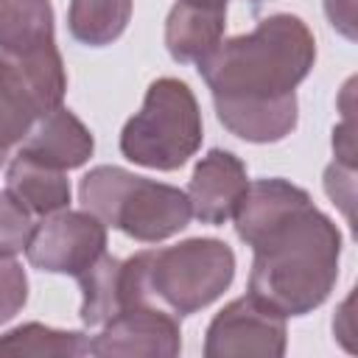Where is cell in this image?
I'll list each match as a JSON object with an SVG mask.
<instances>
[{"label":"cell","mask_w":358,"mask_h":358,"mask_svg":"<svg viewBox=\"0 0 358 358\" xmlns=\"http://www.w3.org/2000/svg\"><path fill=\"white\" fill-rule=\"evenodd\" d=\"M204 123L193 90L171 76L148 84L140 112L120 131V154L143 168L176 171L201 145Z\"/></svg>","instance_id":"cell-5"},{"label":"cell","mask_w":358,"mask_h":358,"mask_svg":"<svg viewBox=\"0 0 358 358\" xmlns=\"http://www.w3.org/2000/svg\"><path fill=\"white\" fill-rule=\"evenodd\" d=\"M17 151L50 168L70 171L81 168L92 157L95 137L76 112H70L67 106H56L34 120Z\"/></svg>","instance_id":"cell-10"},{"label":"cell","mask_w":358,"mask_h":358,"mask_svg":"<svg viewBox=\"0 0 358 358\" xmlns=\"http://www.w3.org/2000/svg\"><path fill=\"white\" fill-rule=\"evenodd\" d=\"M78 201L81 210L140 243L173 238L193 218L185 190L117 165H98L84 173L78 182Z\"/></svg>","instance_id":"cell-3"},{"label":"cell","mask_w":358,"mask_h":358,"mask_svg":"<svg viewBox=\"0 0 358 358\" xmlns=\"http://www.w3.org/2000/svg\"><path fill=\"white\" fill-rule=\"evenodd\" d=\"M249 185L246 165L227 148H210L193 168L187 182V201L193 218L210 227H221L232 218L238 201L243 199Z\"/></svg>","instance_id":"cell-9"},{"label":"cell","mask_w":358,"mask_h":358,"mask_svg":"<svg viewBox=\"0 0 358 358\" xmlns=\"http://www.w3.org/2000/svg\"><path fill=\"white\" fill-rule=\"evenodd\" d=\"M76 280H78V288H81L78 316H81L84 327H101L112 316H117L123 308H129L126 280H123V260L120 257L103 252Z\"/></svg>","instance_id":"cell-15"},{"label":"cell","mask_w":358,"mask_h":358,"mask_svg":"<svg viewBox=\"0 0 358 358\" xmlns=\"http://www.w3.org/2000/svg\"><path fill=\"white\" fill-rule=\"evenodd\" d=\"M182 352L179 316L159 305H131L101 324L98 336L90 338V355H143V358H173Z\"/></svg>","instance_id":"cell-8"},{"label":"cell","mask_w":358,"mask_h":358,"mask_svg":"<svg viewBox=\"0 0 358 358\" xmlns=\"http://www.w3.org/2000/svg\"><path fill=\"white\" fill-rule=\"evenodd\" d=\"M39 115V103L22 76L11 62L0 56V168L6 165L8 151L22 143Z\"/></svg>","instance_id":"cell-16"},{"label":"cell","mask_w":358,"mask_h":358,"mask_svg":"<svg viewBox=\"0 0 358 358\" xmlns=\"http://www.w3.org/2000/svg\"><path fill=\"white\" fill-rule=\"evenodd\" d=\"M249 3H255V6H257V3H266V0H249Z\"/></svg>","instance_id":"cell-24"},{"label":"cell","mask_w":358,"mask_h":358,"mask_svg":"<svg viewBox=\"0 0 358 358\" xmlns=\"http://www.w3.org/2000/svg\"><path fill=\"white\" fill-rule=\"evenodd\" d=\"M131 20V0H70V36L87 48L112 45Z\"/></svg>","instance_id":"cell-17"},{"label":"cell","mask_w":358,"mask_h":358,"mask_svg":"<svg viewBox=\"0 0 358 358\" xmlns=\"http://www.w3.org/2000/svg\"><path fill=\"white\" fill-rule=\"evenodd\" d=\"M0 355L34 358H76L90 355V336L81 330H56L42 322L20 324L0 336Z\"/></svg>","instance_id":"cell-18"},{"label":"cell","mask_w":358,"mask_h":358,"mask_svg":"<svg viewBox=\"0 0 358 358\" xmlns=\"http://www.w3.org/2000/svg\"><path fill=\"white\" fill-rule=\"evenodd\" d=\"M352 176H355V168L352 165H341V162H333L327 171H324V190L333 201H338L347 213V218H352Z\"/></svg>","instance_id":"cell-21"},{"label":"cell","mask_w":358,"mask_h":358,"mask_svg":"<svg viewBox=\"0 0 358 358\" xmlns=\"http://www.w3.org/2000/svg\"><path fill=\"white\" fill-rule=\"evenodd\" d=\"M310 193L288 179H255L246 185L243 199L238 201L232 218H235V235L252 246L263 232H268L274 224L288 218L294 210L310 204Z\"/></svg>","instance_id":"cell-11"},{"label":"cell","mask_w":358,"mask_h":358,"mask_svg":"<svg viewBox=\"0 0 358 358\" xmlns=\"http://www.w3.org/2000/svg\"><path fill=\"white\" fill-rule=\"evenodd\" d=\"M143 299L190 316L213 305L235 277V252L218 238H187L165 249L134 255Z\"/></svg>","instance_id":"cell-4"},{"label":"cell","mask_w":358,"mask_h":358,"mask_svg":"<svg viewBox=\"0 0 358 358\" xmlns=\"http://www.w3.org/2000/svg\"><path fill=\"white\" fill-rule=\"evenodd\" d=\"M106 252V224L87 210H56L42 215L25 243V257L48 274L78 277Z\"/></svg>","instance_id":"cell-6"},{"label":"cell","mask_w":358,"mask_h":358,"mask_svg":"<svg viewBox=\"0 0 358 358\" xmlns=\"http://www.w3.org/2000/svg\"><path fill=\"white\" fill-rule=\"evenodd\" d=\"M190 3H199V6H210V8H224V11H227V3H229V0H190Z\"/></svg>","instance_id":"cell-23"},{"label":"cell","mask_w":358,"mask_h":358,"mask_svg":"<svg viewBox=\"0 0 358 358\" xmlns=\"http://www.w3.org/2000/svg\"><path fill=\"white\" fill-rule=\"evenodd\" d=\"M249 294L277 313L316 310L338 280L341 232L313 201L263 232L252 246Z\"/></svg>","instance_id":"cell-2"},{"label":"cell","mask_w":358,"mask_h":358,"mask_svg":"<svg viewBox=\"0 0 358 358\" xmlns=\"http://www.w3.org/2000/svg\"><path fill=\"white\" fill-rule=\"evenodd\" d=\"M313 62L310 28L296 14H271L249 34L221 39L196 67L221 123L266 126L296 115V87Z\"/></svg>","instance_id":"cell-1"},{"label":"cell","mask_w":358,"mask_h":358,"mask_svg":"<svg viewBox=\"0 0 358 358\" xmlns=\"http://www.w3.org/2000/svg\"><path fill=\"white\" fill-rule=\"evenodd\" d=\"M288 344L285 316L255 299L249 291L224 305L204 333L207 358H282Z\"/></svg>","instance_id":"cell-7"},{"label":"cell","mask_w":358,"mask_h":358,"mask_svg":"<svg viewBox=\"0 0 358 358\" xmlns=\"http://www.w3.org/2000/svg\"><path fill=\"white\" fill-rule=\"evenodd\" d=\"M227 28V11L199 6L190 0H176L165 20V48L179 64H199L207 53L218 48Z\"/></svg>","instance_id":"cell-12"},{"label":"cell","mask_w":358,"mask_h":358,"mask_svg":"<svg viewBox=\"0 0 358 358\" xmlns=\"http://www.w3.org/2000/svg\"><path fill=\"white\" fill-rule=\"evenodd\" d=\"M53 48L50 0H0V56L28 59Z\"/></svg>","instance_id":"cell-13"},{"label":"cell","mask_w":358,"mask_h":358,"mask_svg":"<svg viewBox=\"0 0 358 358\" xmlns=\"http://www.w3.org/2000/svg\"><path fill=\"white\" fill-rule=\"evenodd\" d=\"M31 229V213L8 190H0V257H14L17 252H25Z\"/></svg>","instance_id":"cell-19"},{"label":"cell","mask_w":358,"mask_h":358,"mask_svg":"<svg viewBox=\"0 0 358 358\" xmlns=\"http://www.w3.org/2000/svg\"><path fill=\"white\" fill-rule=\"evenodd\" d=\"M324 14L341 36L355 39V0H324Z\"/></svg>","instance_id":"cell-22"},{"label":"cell","mask_w":358,"mask_h":358,"mask_svg":"<svg viewBox=\"0 0 358 358\" xmlns=\"http://www.w3.org/2000/svg\"><path fill=\"white\" fill-rule=\"evenodd\" d=\"M28 302V277L22 263L14 257H0V324L14 319Z\"/></svg>","instance_id":"cell-20"},{"label":"cell","mask_w":358,"mask_h":358,"mask_svg":"<svg viewBox=\"0 0 358 358\" xmlns=\"http://www.w3.org/2000/svg\"><path fill=\"white\" fill-rule=\"evenodd\" d=\"M6 190L31 213L50 215L70 204V179L64 171L36 162L25 154H14L6 171Z\"/></svg>","instance_id":"cell-14"}]
</instances>
